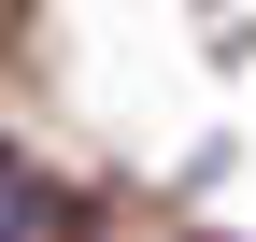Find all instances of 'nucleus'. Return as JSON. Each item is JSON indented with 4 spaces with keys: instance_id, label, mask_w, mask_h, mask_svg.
<instances>
[{
    "instance_id": "obj_1",
    "label": "nucleus",
    "mask_w": 256,
    "mask_h": 242,
    "mask_svg": "<svg viewBox=\"0 0 256 242\" xmlns=\"http://www.w3.org/2000/svg\"><path fill=\"white\" fill-rule=\"evenodd\" d=\"M28 228H43V186H28V157L0 142V242H28Z\"/></svg>"
}]
</instances>
